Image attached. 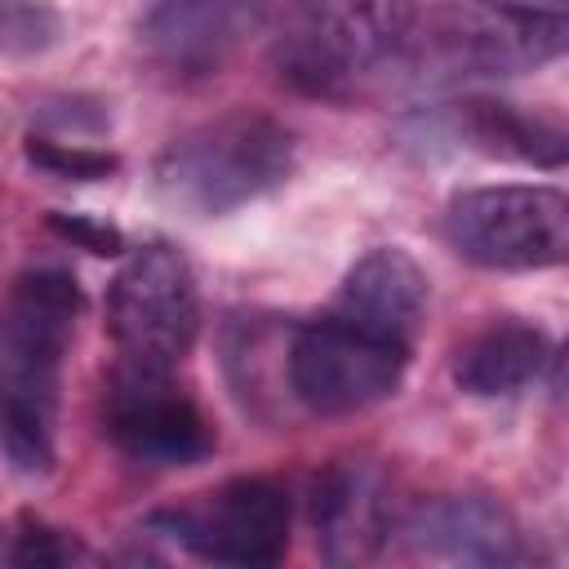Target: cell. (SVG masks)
I'll use <instances>...</instances> for the list:
<instances>
[{
    "instance_id": "cell-1",
    "label": "cell",
    "mask_w": 569,
    "mask_h": 569,
    "mask_svg": "<svg viewBox=\"0 0 569 569\" xmlns=\"http://www.w3.org/2000/svg\"><path fill=\"white\" fill-rule=\"evenodd\" d=\"M80 316V289L58 267L22 271L0 320V449L40 476L53 462L58 369Z\"/></svg>"
},
{
    "instance_id": "cell-2",
    "label": "cell",
    "mask_w": 569,
    "mask_h": 569,
    "mask_svg": "<svg viewBox=\"0 0 569 569\" xmlns=\"http://www.w3.org/2000/svg\"><path fill=\"white\" fill-rule=\"evenodd\" d=\"M565 44L569 22L560 9L520 0H440L418 13L396 62H405L422 84H462L542 71L565 53Z\"/></svg>"
},
{
    "instance_id": "cell-3",
    "label": "cell",
    "mask_w": 569,
    "mask_h": 569,
    "mask_svg": "<svg viewBox=\"0 0 569 569\" xmlns=\"http://www.w3.org/2000/svg\"><path fill=\"white\" fill-rule=\"evenodd\" d=\"M289 173H293L289 129L249 107L182 129L156 156V191L191 218L231 213L276 191Z\"/></svg>"
},
{
    "instance_id": "cell-4",
    "label": "cell",
    "mask_w": 569,
    "mask_h": 569,
    "mask_svg": "<svg viewBox=\"0 0 569 569\" xmlns=\"http://www.w3.org/2000/svg\"><path fill=\"white\" fill-rule=\"evenodd\" d=\"M418 13V0H298L276 36V67L302 93L338 98L400 58Z\"/></svg>"
},
{
    "instance_id": "cell-5",
    "label": "cell",
    "mask_w": 569,
    "mask_h": 569,
    "mask_svg": "<svg viewBox=\"0 0 569 569\" xmlns=\"http://www.w3.org/2000/svg\"><path fill=\"white\" fill-rule=\"evenodd\" d=\"M445 240L489 271H547L569 253V200L542 182L471 187L449 200Z\"/></svg>"
},
{
    "instance_id": "cell-6",
    "label": "cell",
    "mask_w": 569,
    "mask_h": 569,
    "mask_svg": "<svg viewBox=\"0 0 569 569\" xmlns=\"http://www.w3.org/2000/svg\"><path fill=\"white\" fill-rule=\"evenodd\" d=\"M107 329L120 360L178 369L200 333V289L191 262L169 244L129 253L107 293Z\"/></svg>"
},
{
    "instance_id": "cell-7",
    "label": "cell",
    "mask_w": 569,
    "mask_h": 569,
    "mask_svg": "<svg viewBox=\"0 0 569 569\" xmlns=\"http://www.w3.org/2000/svg\"><path fill=\"white\" fill-rule=\"evenodd\" d=\"M409 365V347L338 320L333 311L302 325L289 342V391L320 418H342L382 405Z\"/></svg>"
},
{
    "instance_id": "cell-8",
    "label": "cell",
    "mask_w": 569,
    "mask_h": 569,
    "mask_svg": "<svg viewBox=\"0 0 569 569\" xmlns=\"http://www.w3.org/2000/svg\"><path fill=\"white\" fill-rule=\"evenodd\" d=\"M151 529L213 565H276L289 547V498L276 480L236 476L200 502L151 516Z\"/></svg>"
},
{
    "instance_id": "cell-9",
    "label": "cell",
    "mask_w": 569,
    "mask_h": 569,
    "mask_svg": "<svg viewBox=\"0 0 569 569\" xmlns=\"http://www.w3.org/2000/svg\"><path fill=\"white\" fill-rule=\"evenodd\" d=\"M102 427L120 453L147 467H191L213 453V422L173 382V369L120 360L102 391Z\"/></svg>"
},
{
    "instance_id": "cell-10",
    "label": "cell",
    "mask_w": 569,
    "mask_h": 569,
    "mask_svg": "<svg viewBox=\"0 0 569 569\" xmlns=\"http://www.w3.org/2000/svg\"><path fill=\"white\" fill-rule=\"evenodd\" d=\"M271 0H151L138 18V44L173 80L222 71L267 22Z\"/></svg>"
},
{
    "instance_id": "cell-11",
    "label": "cell",
    "mask_w": 569,
    "mask_h": 569,
    "mask_svg": "<svg viewBox=\"0 0 569 569\" xmlns=\"http://www.w3.org/2000/svg\"><path fill=\"white\" fill-rule=\"evenodd\" d=\"M307 516L329 565H360L378 556L391 533V493L382 471L356 458L329 462L311 480Z\"/></svg>"
},
{
    "instance_id": "cell-12",
    "label": "cell",
    "mask_w": 569,
    "mask_h": 569,
    "mask_svg": "<svg viewBox=\"0 0 569 569\" xmlns=\"http://www.w3.org/2000/svg\"><path fill=\"white\" fill-rule=\"evenodd\" d=\"M333 316L413 351V338L427 316V271L400 244H378L356 258L342 276Z\"/></svg>"
},
{
    "instance_id": "cell-13",
    "label": "cell",
    "mask_w": 569,
    "mask_h": 569,
    "mask_svg": "<svg viewBox=\"0 0 569 569\" xmlns=\"http://www.w3.org/2000/svg\"><path fill=\"white\" fill-rule=\"evenodd\" d=\"M409 533L427 556L453 565H520L529 556L507 507L485 493H449L427 502L409 520Z\"/></svg>"
},
{
    "instance_id": "cell-14",
    "label": "cell",
    "mask_w": 569,
    "mask_h": 569,
    "mask_svg": "<svg viewBox=\"0 0 569 569\" xmlns=\"http://www.w3.org/2000/svg\"><path fill=\"white\" fill-rule=\"evenodd\" d=\"M547 360H551V338L529 320L502 316V320H489L485 329H476L453 351L449 373L467 396L498 400V396L525 391L542 373Z\"/></svg>"
},
{
    "instance_id": "cell-15",
    "label": "cell",
    "mask_w": 569,
    "mask_h": 569,
    "mask_svg": "<svg viewBox=\"0 0 569 569\" xmlns=\"http://www.w3.org/2000/svg\"><path fill=\"white\" fill-rule=\"evenodd\" d=\"M462 120L467 133L476 138L480 151L489 156H507V160H525L538 169H560L565 164V129L551 116H533L520 111L516 102H493V98H471L462 102Z\"/></svg>"
},
{
    "instance_id": "cell-16",
    "label": "cell",
    "mask_w": 569,
    "mask_h": 569,
    "mask_svg": "<svg viewBox=\"0 0 569 569\" xmlns=\"http://www.w3.org/2000/svg\"><path fill=\"white\" fill-rule=\"evenodd\" d=\"M62 36V13L44 0H0V53H44Z\"/></svg>"
},
{
    "instance_id": "cell-17",
    "label": "cell",
    "mask_w": 569,
    "mask_h": 569,
    "mask_svg": "<svg viewBox=\"0 0 569 569\" xmlns=\"http://www.w3.org/2000/svg\"><path fill=\"white\" fill-rule=\"evenodd\" d=\"M27 160L53 178H71V182H98L116 169L111 151H93L84 142H62V138H31L27 142Z\"/></svg>"
},
{
    "instance_id": "cell-18",
    "label": "cell",
    "mask_w": 569,
    "mask_h": 569,
    "mask_svg": "<svg viewBox=\"0 0 569 569\" xmlns=\"http://www.w3.org/2000/svg\"><path fill=\"white\" fill-rule=\"evenodd\" d=\"M4 560L9 565H71V560H89V547L80 538H71L67 529H53L40 520H18V529L9 533Z\"/></svg>"
},
{
    "instance_id": "cell-19",
    "label": "cell",
    "mask_w": 569,
    "mask_h": 569,
    "mask_svg": "<svg viewBox=\"0 0 569 569\" xmlns=\"http://www.w3.org/2000/svg\"><path fill=\"white\" fill-rule=\"evenodd\" d=\"M53 227L67 236V240H76L80 249H89V253H120L124 249V236L116 231V227H107V222H98V218H84V213H53Z\"/></svg>"
}]
</instances>
